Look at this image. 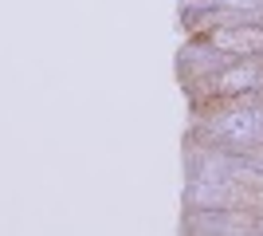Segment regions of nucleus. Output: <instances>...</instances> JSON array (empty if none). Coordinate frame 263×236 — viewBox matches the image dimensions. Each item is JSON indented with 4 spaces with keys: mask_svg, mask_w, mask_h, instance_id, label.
Returning a JSON list of instances; mask_svg holds the SVG:
<instances>
[{
    "mask_svg": "<svg viewBox=\"0 0 263 236\" xmlns=\"http://www.w3.org/2000/svg\"><path fill=\"white\" fill-rule=\"evenodd\" d=\"M200 111H216L228 102H248L252 95L263 90V63L259 59H236L232 67L212 71L209 79H200Z\"/></svg>",
    "mask_w": 263,
    "mask_h": 236,
    "instance_id": "f257e3e1",
    "label": "nucleus"
},
{
    "mask_svg": "<svg viewBox=\"0 0 263 236\" xmlns=\"http://www.w3.org/2000/svg\"><path fill=\"white\" fill-rule=\"evenodd\" d=\"M200 44L216 47L220 56H232V59H259L263 56V28L259 24H236V20H224L209 32H200Z\"/></svg>",
    "mask_w": 263,
    "mask_h": 236,
    "instance_id": "f03ea898",
    "label": "nucleus"
}]
</instances>
